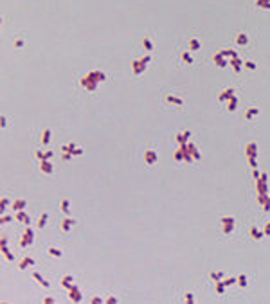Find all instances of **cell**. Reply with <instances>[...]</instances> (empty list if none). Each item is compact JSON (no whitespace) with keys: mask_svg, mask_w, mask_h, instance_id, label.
<instances>
[{"mask_svg":"<svg viewBox=\"0 0 270 304\" xmlns=\"http://www.w3.org/2000/svg\"><path fill=\"white\" fill-rule=\"evenodd\" d=\"M32 239H34V232H32L31 229H27V230L23 232L22 239H20V247H29V245L32 243Z\"/></svg>","mask_w":270,"mask_h":304,"instance_id":"1","label":"cell"},{"mask_svg":"<svg viewBox=\"0 0 270 304\" xmlns=\"http://www.w3.org/2000/svg\"><path fill=\"white\" fill-rule=\"evenodd\" d=\"M68 297H70V301H74V302H81V301H83V295H81V292L77 290V286H72V288H70Z\"/></svg>","mask_w":270,"mask_h":304,"instance_id":"2","label":"cell"},{"mask_svg":"<svg viewBox=\"0 0 270 304\" xmlns=\"http://www.w3.org/2000/svg\"><path fill=\"white\" fill-rule=\"evenodd\" d=\"M144 160H146L148 164H155V162H157V153H155L153 149H146V153H144Z\"/></svg>","mask_w":270,"mask_h":304,"instance_id":"3","label":"cell"},{"mask_svg":"<svg viewBox=\"0 0 270 304\" xmlns=\"http://www.w3.org/2000/svg\"><path fill=\"white\" fill-rule=\"evenodd\" d=\"M74 225H76V220H74V218H65V220L61 221V227H63L65 232H68L70 227H74Z\"/></svg>","mask_w":270,"mask_h":304,"instance_id":"4","label":"cell"},{"mask_svg":"<svg viewBox=\"0 0 270 304\" xmlns=\"http://www.w3.org/2000/svg\"><path fill=\"white\" fill-rule=\"evenodd\" d=\"M40 167H41V171H43V173H47V175H50V173L54 171V169H52V164H50L49 160H41Z\"/></svg>","mask_w":270,"mask_h":304,"instance_id":"5","label":"cell"},{"mask_svg":"<svg viewBox=\"0 0 270 304\" xmlns=\"http://www.w3.org/2000/svg\"><path fill=\"white\" fill-rule=\"evenodd\" d=\"M31 265H34V259H32V257H23V261L18 265V268H20V270H25V268L31 266Z\"/></svg>","mask_w":270,"mask_h":304,"instance_id":"6","label":"cell"},{"mask_svg":"<svg viewBox=\"0 0 270 304\" xmlns=\"http://www.w3.org/2000/svg\"><path fill=\"white\" fill-rule=\"evenodd\" d=\"M32 277H34L36 281H40V283H41L45 288H49V286H50V284H49V281H47V279H43V277L40 275V272H32Z\"/></svg>","mask_w":270,"mask_h":304,"instance_id":"7","label":"cell"},{"mask_svg":"<svg viewBox=\"0 0 270 304\" xmlns=\"http://www.w3.org/2000/svg\"><path fill=\"white\" fill-rule=\"evenodd\" d=\"M72 281H74V277H72V275H67V277H65V279H63V281H61V284H63V286H65V288H68V290H70V288H72V286H74V284H70V283H72Z\"/></svg>","mask_w":270,"mask_h":304,"instance_id":"8","label":"cell"},{"mask_svg":"<svg viewBox=\"0 0 270 304\" xmlns=\"http://www.w3.org/2000/svg\"><path fill=\"white\" fill-rule=\"evenodd\" d=\"M23 207H25V200H16V202L13 203V209H14V211H22Z\"/></svg>","mask_w":270,"mask_h":304,"instance_id":"9","label":"cell"},{"mask_svg":"<svg viewBox=\"0 0 270 304\" xmlns=\"http://www.w3.org/2000/svg\"><path fill=\"white\" fill-rule=\"evenodd\" d=\"M47 221H49V214L45 212V214H41V218H40V221H38V229H43Z\"/></svg>","mask_w":270,"mask_h":304,"instance_id":"10","label":"cell"},{"mask_svg":"<svg viewBox=\"0 0 270 304\" xmlns=\"http://www.w3.org/2000/svg\"><path fill=\"white\" fill-rule=\"evenodd\" d=\"M49 140H50V130H45L41 137V144H49Z\"/></svg>","mask_w":270,"mask_h":304,"instance_id":"11","label":"cell"},{"mask_svg":"<svg viewBox=\"0 0 270 304\" xmlns=\"http://www.w3.org/2000/svg\"><path fill=\"white\" fill-rule=\"evenodd\" d=\"M61 211H63L65 214H68V211H70V203H68V200H63V202H61Z\"/></svg>","mask_w":270,"mask_h":304,"instance_id":"12","label":"cell"},{"mask_svg":"<svg viewBox=\"0 0 270 304\" xmlns=\"http://www.w3.org/2000/svg\"><path fill=\"white\" fill-rule=\"evenodd\" d=\"M49 254H50V256H54V257H59L63 252H61V250H58V248H49Z\"/></svg>","mask_w":270,"mask_h":304,"instance_id":"13","label":"cell"},{"mask_svg":"<svg viewBox=\"0 0 270 304\" xmlns=\"http://www.w3.org/2000/svg\"><path fill=\"white\" fill-rule=\"evenodd\" d=\"M11 220H13V218H11V216H5V218H2V223H9V221H11Z\"/></svg>","mask_w":270,"mask_h":304,"instance_id":"14","label":"cell"},{"mask_svg":"<svg viewBox=\"0 0 270 304\" xmlns=\"http://www.w3.org/2000/svg\"><path fill=\"white\" fill-rule=\"evenodd\" d=\"M106 302H117V297H108V299H106Z\"/></svg>","mask_w":270,"mask_h":304,"instance_id":"15","label":"cell"},{"mask_svg":"<svg viewBox=\"0 0 270 304\" xmlns=\"http://www.w3.org/2000/svg\"><path fill=\"white\" fill-rule=\"evenodd\" d=\"M92 302H103V299H101V297H94V299H92Z\"/></svg>","mask_w":270,"mask_h":304,"instance_id":"16","label":"cell"},{"mask_svg":"<svg viewBox=\"0 0 270 304\" xmlns=\"http://www.w3.org/2000/svg\"><path fill=\"white\" fill-rule=\"evenodd\" d=\"M7 203H9V200H7V198H2V207H5Z\"/></svg>","mask_w":270,"mask_h":304,"instance_id":"17","label":"cell"},{"mask_svg":"<svg viewBox=\"0 0 270 304\" xmlns=\"http://www.w3.org/2000/svg\"><path fill=\"white\" fill-rule=\"evenodd\" d=\"M45 302L50 304V302H54V299H52V297H45Z\"/></svg>","mask_w":270,"mask_h":304,"instance_id":"18","label":"cell"}]
</instances>
